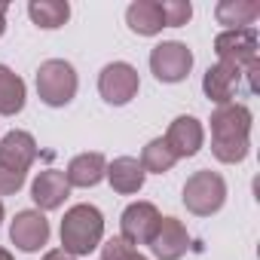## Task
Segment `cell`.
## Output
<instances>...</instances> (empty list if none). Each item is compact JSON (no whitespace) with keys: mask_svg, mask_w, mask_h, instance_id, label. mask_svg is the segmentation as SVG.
I'll use <instances>...</instances> for the list:
<instances>
[{"mask_svg":"<svg viewBox=\"0 0 260 260\" xmlns=\"http://www.w3.org/2000/svg\"><path fill=\"white\" fill-rule=\"evenodd\" d=\"M208 122H211V153H214V159L226 162V166L242 162L251 150V125H254L251 110L239 101H230V104L214 107Z\"/></svg>","mask_w":260,"mask_h":260,"instance_id":"6da1fadb","label":"cell"},{"mask_svg":"<svg viewBox=\"0 0 260 260\" xmlns=\"http://www.w3.org/2000/svg\"><path fill=\"white\" fill-rule=\"evenodd\" d=\"M104 239V214L89 205H71L64 211L61 220V251H68L71 257H86L89 251H95Z\"/></svg>","mask_w":260,"mask_h":260,"instance_id":"7a4b0ae2","label":"cell"},{"mask_svg":"<svg viewBox=\"0 0 260 260\" xmlns=\"http://www.w3.org/2000/svg\"><path fill=\"white\" fill-rule=\"evenodd\" d=\"M80 80L71 61L64 58H49L37 68V95L46 107H68L77 98Z\"/></svg>","mask_w":260,"mask_h":260,"instance_id":"3957f363","label":"cell"},{"mask_svg":"<svg viewBox=\"0 0 260 260\" xmlns=\"http://www.w3.org/2000/svg\"><path fill=\"white\" fill-rule=\"evenodd\" d=\"M226 202V181L211 172V169H202V172H193L184 184V205L190 214L196 217H211L223 208Z\"/></svg>","mask_w":260,"mask_h":260,"instance_id":"277c9868","label":"cell"},{"mask_svg":"<svg viewBox=\"0 0 260 260\" xmlns=\"http://www.w3.org/2000/svg\"><path fill=\"white\" fill-rule=\"evenodd\" d=\"M245 77H248V89L254 92V89H257V83H254L257 68L239 71V68H233V64L217 61V64H211V68L205 71V77H202V92H205V98H208V101H214L217 107H220V104H230V101L239 95V89H242V80H245Z\"/></svg>","mask_w":260,"mask_h":260,"instance_id":"5b68a950","label":"cell"},{"mask_svg":"<svg viewBox=\"0 0 260 260\" xmlns=\"http://www.w3.org/2000/svg\"><path fill=\"white\" fill-rule=\"evenodd\" d=\"M138 89H141V77L128 61H110L98 74V95L113 107L128 104L138 95Z\"/></svg>","mask_w":260,"mask_h":260,"instance_id":"8992f818","label":"cell"},{"mask_svg":"<svg viewBox=\"0 0 260 260\" xmlns=\"http://www.w3.org/2000/svg\"><path fill=\"white\" fill-rule=\"evenodd\" d=\"M150 71L159 83H181L193 71V52L181 40H162L150 49Z\"/></svg>","mask_w":260,"mask_h":260,"instance_id":"52a82bcc","label":"cell"},{"mask_svg":"<svg viewBox=\"0 0 260 260\" xmlns=\"http://www.w3.org/2000/svg\"><path fill=\"white\" fill-rule=\"evenodd\" d=\"M214 52H217V61L233 64L239 71L257 68V31L254 28L220 31L214 37Z\"/></svg>","mask_w":260,"mask_h":260,"instance_id":"ba28073f","label":"cell"},{"mask_svg":"<svg viewBox=\"0 0 260 260\" xmlns=\"http://www.w3.org/2000/svg\"><path fill=\"white\" fill-rule=\"evenodd\" d=\"M10 239H13V245H16L19 251H25V254L40 251V248L49 242V220H46V214L37 211V208L19 211V214L13 217V223H10Z\"/></svg>","mask_w":260,"mask_h":260,"instance_id":"9c48e42d","label":"cell"},{"mask_svg":"<svg viewBox=\"0 0 260 260\" xmlns=\"http://www.w3.org/2000/svg\"><path fill=\"white\" fill-rule=\"evenodd\" d=\"M159 208L153 202H132L122 217H119V236L128 242V245H147L150 236L156 233V223H159Z\"/></svg>","mask_w":260,"mask_h":260,"instance_id":"30bf717a","label":"cell"},{"mask_svg":"<svg viewBox=\"0 0 260 260\" xmlns=\"http://www.w3.org/2000/svg\"><path fill=\"white\" fill-rule=\"evenodd\" d=\"M147 245L156 260H181L190 248V233L178 217H159L156 233L150 236Z\"/></svg>","mask_w":260,"mask_h":260,"instance_id":"8fae6325","label":"cell"},{"mask_svg":"<svg viewBox=\"0 0 260 260\" xmlns=\"http://www.w3.org/2000/svg\"><path fill=\"white\" fill-rule=\"evenodd\" d=\"M166 144L172 147V153L178 159H190L205 144V128L196 116H175L166 132Z\"/></svg>","mask_w":260,"mask_h":260,"instance_id":"7c38bea8","label":"cell"},{"mask_svg":"<svg viewBox=\"0 0 260 260\" xmlns=\"http://www.w3.org/2000/svg\"><path fill=\"white\" fill-rule=\"evenodd\" d=\"M37 141L31 132H22V128H13V132L4 135V141H0V166H7L13 172H22L28 175V169L34 166L37 159Z\"/></svg>","mask_w":260,"mask_h":260,"instance_id":"4fadbf2b","label":"cell"},{"mask_svg":"<svg viewBox=\"0 0 260 260\" xmlns=\"http://www.w3.org/2000/svg\"><path fill=\"white\" fill-rule=\"evenodd\" d=\"M68 196H71V184H68L64 172H58V169L40 172L31 184V199H34L37 211H55L64 205Z\"/></svg>","mask_w":260,"mask_h":260,"instance_id":"5bb4252c","label":"cell"},{"mask_svg":"<svg viewBox=\"0 0 260 260\" xmlns=\"http://www.w3.org/2000/svg\"><path fill=\"white\" fill-rule=\"evenodd\" d=\"M104 178L110 181V187H113L119 196H135V193L144 187L147 172L141 169V162H138L135 156H119V159L107 162Z\"/></svg>","mask_w":260,"mask_h":260,"instance_id":"9a60e30c","label":"cell"},{"mask_svg":"<svg viewBox=\"0 0 260 260\" xmlns=\"http://www.w3.org/2000/svg\"><path fill=\"white\" fill-rule=\"evenodd\" d=\"M104 172H107V159L101 153H80V156H74L68 162L64 178H68L71 187L89 190V187H95V184L104 181Z\"/></svg>","mask_w":260,"mask_h":260,"instance_id":"2e32d148","label":"cell"},{"mask_svg":"<svg viewBox=\"0 0 260 260\" xmlns=\"http://www.w3.org/2000/svg\"><path fill=\"white\" fill-rule=\"evenodd\" d=\"M125 25L132 28L138 37H156L166 28L159 0H135V4L125 10Z\"/></svg>","mask_w":260,"mask_h":260,"instance_id":"e0dca14e","label":"cell"},{"mask_svg":"<svg viewBox=\"0 0 260 260\" xmlns=\"http://www.w3.org/2000/svg\"><path fill=\"white\" fill-rule=\"evenodd\" d=\"M257 16H260V4H254V0H220L214 7V19L226 25V31L251 28Z\"/></svg>","mask_w":260,"mask_h":260,"instance_id":"ac0fdd59","label":"cell"},{"mask_svg":"<svg viewBox=\"0 0 260 260\" xmlns=\"http://www.w3.org/2000/svg\"><path fill=\"white\" fill-rule=\"evenodd\" d=\"M25 98H28L25 80L16 71H10L7 64H0V116H16V113H22Z\"/></svg>","mask_w":260,"mask_h":260,"instance_id":"d6986e66","label":"cell"},{"mask_svg":"<svg viewBox=\"0 0 260 260\" xmlns=\"http://www.w3.org/2000/svg\"><path fill=\"white\" fill-rule=\"evenodd\" d=\"M28 16L37 28L43 31H55L71 19V7L68 0H31L28 4Z\"/></svg>","mask_w":260,"mask_h":260,"instance_id":"ffe728a7","label":"cell"},{"mask_svg":"<svg viewBox=\"0 0 260 260\" xmlns=\"http://www.w3.org/2000/svg\"><path fill=\"white\" fill-rule=\"evenodd\" d=\"M141 169L144 172H150V175H166V172H172L175 169V162H178V156L172 153V147L166 144V138H153V141H147V147L141 150Z\"/></svg>","mask_w":260,"mask_h":260,"instance_id":"44dd1931","label":"cell"},{"mask_svg":"<svg viewBox=\"0 0 260 260\" xmlns=\"http://www.w3.org/2000/svg\"><path fill=\"white\" fill-rule=\"evenodd\" d=\"M159 10H162L166 28H184V25L193 19V7L187 4V0H162Z\"/></svg>","mask_w":260,"mask_h":260,"instance_id":"7402d4cb","label":"cell"},{"mask_svg":"<svg viewBox=\"0 0 260 260\" xmlns=\"http://www.w3.org/2000/svg\"><path fill=\"white\" fill-rule=\"evenodd\" d=\"M138 248H132L122 236H110L104 245H101V260H128Z\"/></svg>","mask_w":260,"mask_h":260,"instance_id":"603a6c76","label":"cell"},{"mask_svg":"<svg viewBox=\"0 0 260 260\" xmlns=\"http://www.w3.org/2000/svg\"><path fill=\"white\" fill-rule=\"evenodd\" d=\"M25 178H28V175L13 172V169H7V166H0V196H13V193H19V190L25 187Z\"/></svg>","mask_w":260,"mask_h":260,"instance_id":"cb8c5ba5","label":"cell"},{"mask_svg":"<svg viewBox=\"0 0 260 260\" xmlns=\"http://www.w3.org/2000/svg\"><path fill=\"white\" fill-rule=\"evenodd\" d=\"M43 260H77V257H71L68 251H61V248H52V251H46L43 254Z\"/></svg>","mask_w":260,"mask_h":260,"instance_id":"d4e9b609","label":"cell"},{"mask_svg":"<svg viewBox=\"0 0 260 260\" xmlns=\"http://www.w3.org/2000/svg\"><path fill=\"white\" fill-rule=\"evenodd\" d=\"M7 4H0V37H4V31H7Z\"/></svg>","mask_w":260,"mask_h":260,"instance_id":"484cf974","label":"cell"},{"mask_svg":"<svg viewBox=\"0 0 260 260\" xmlns=\"http://www.w3.org/2000/svg\"><path fill=\"white\" fill-rule=\"evenodd\" d=\"M0 260H16V257H13V254H10L7 248H0Z\"/></svg>","mask_w":260,"mask_h":260,"instance_id":"4316f807","label":"cell"},{"mask_svg":"<svg viewBox=\"0 0 260 260\" xmlns=\"http://www.w3.org/2000/svg\"><path fill=\"white\" fill-rule=\"evenodd\" d=\"M128 260H147V257H144V254H141V251H135V254H132V257H128Z\"/></svg>","mask_w":260,"mask_h":260,"instance_id":"83f0119b","label":"cell"},{"mask_svg":"<svg viewBox=\"0 0 260 260\" xmlns=\"http://www.w3.org/2000/svg\"><path fill=\"white\" fill-rule=\"evenodd\" d=\"M0 223H4V202H0Z\"/></svg>","mask_w":260,"mask_h":260,"instance_id":"f1b7e54d","label":"cell"}]
</instances>
